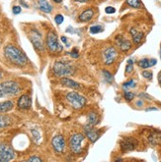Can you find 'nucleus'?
Returning a JSON list of instances; mask_svg holds the SVG:
<instances>
[{
	"label": "nucleus",
	"mask_w": 161,
	"mask_h": 162,
	"mask_svg": "<svg viewBox=\"0 0 161 162\" xmlns=\"http://www.w3.org/2000/svg\"><path fill=\"white\" fill-rule=\"evenodd\" d=\"M4 55L8 60H10L16 65H18V66H24V65L27 64V61H28L25 54L12 44H8L5 46Z\"/></svg>",
	"instance_id": "obj_1"
},
{
	"label": "nucleus",
	"mask_w": 161,
	"mask_h": 162,
	"mask_svg": "<svg viewBox=\"0 0 161 162\" xmlns=\"http://www.w3.org/2000/svg\"><path fill=\"white\" fill-rule=\"evenodd\" d=\"M75 68L71 62H69L65 59L58 60L53 65V74L56 77H68L74 74Z\"/></svg>",
	"instance_id": "obj_2"
},
{
	"label": "nucleus",
	"mask_w": 161,
	"mask_h": 162,
	"mask_svg": "<svg viewBox=\"0 0 161 162\" xmlns=\"http://www.w3.org/2000/svg\"><path fill=\"white\" fill-rule=\"evenodd\" d=\"M20 90V85L13 81H8V82L0 84V97L17 95Z\"/></svg>",
	"instance_id": "obj_3"
},
{
	"label": "nucleus",
	"mask_w": 161,
	"mask_h": 162,
	"mask_svg": "<svg viewBox=\"0 0 161 162\" xmlns=\"http://www.w3.org/2000/svg\"><path fill=\"white\" fill-rule=\"evenodd\" d=\"M66 99L69 103L72 105L74 109H81V108L85 105V103H86V98H85L84 96H82L81 94L75 93V91L69 93L66 95Z\"/></svg>",
	"instance_id": "obj_4"
},
{
	"label": "nucleus",
	"mask_w": 161,
	"mask_h": 162,
	"mask_svg": "<svg viewBox=\"0 0 161 162\" xmlns=\"http://www.w3.org/2000/svg\"><path fill=\"white\" fill-rule=\"evenodd\" d=\"M85 137L82 134H75L69 139V147L74 154H79L82 151V143Z\"/></svg>",
	"instance_id": "obj_5"
},
{
	"label": "nucleus",
	"mask_w": 161,
	"mask_h": 162,
	"mask_svg": "<svg viewBox=\"0 0 161 162\" xmlns=\"http://www.w3.org/2000/svg\"><path fill=\"white\" fill-rule=\"evenodd\" d=\"M47 46L51 52H57L62 50V46L58 43L57 35L55 31H50L47 35Z\"/></svg>",
	"instance_id": "obj_6"
},
{
	"label": "nucleus",
	"mask_w": 161,
	"mask_h": 162,
	"mask_svg": "<svg viewBox=\"0 0 161 162\" xmlns=\"http://www.w3.org/2000/svg\"><path fill=\"white\" fill-rule=\"evenodd\" d=\"M30 40L32 41V43L34 44L35 48L37 50H39L41 52L44 51L45 46H44V42H42V35L40 34L39 31L37 30H32L30 32Z\"/></svg>",
	"instance_id": "obj_7"
},
{
	"label": "nucleus",
	"mask_w": 161,
	"mask_h": 162,
	"mask_svg": "<svg viewBox=\"0 0 161 162\" xmlns=\"http://www.w3.org/2000/svg\"><path fill=\"white\" fill-rule=\"evenodd\" d=\"M14 150L7 144H0V162H7L14 159Z\"/></svg>",
	"instance_id": "obj_8"
},
{
	"label": "nucleus",
	"mask_w": 161,
	"mask_h": 162,
	"mask_svg": "<svg viewBox=\"0 0 161 162\" xmlns=\"http://www.w3.org/2000/svg\"><path fill=\"white\" fill-rule=\"evenodd\" d=\"M118 57V52L115 47H108L103 51V60L106 65L113 64Z\"/></svg>",
	"instance_id": "obj_9"
},
{
	"label": "nucleus",
	"mask_w": 161,
	"mask_h": 162,
	"mask_svg": "<svg viewBox=\"0 0 161 162\" xmlns=\"http://www.w3.org/2000/svg\"><path fill=\"white\" fill-rule=\"evenodd\" d=\"M137 145L136 139L133 138H126L121 142V149L123 152H128L133 150Z\"/></svg>",
	"instance_id": "obj_10"
},
{
	"label": "nucleus",
	"mask_w": 161,
	"mask_h": 162,
	"mask_svg": "<svg viewBox=\"0 0 161 162\" xmlns=\"http://www.w3.org/2000/svg\"><path fill=\"white\" fill-rule=\"evenodd\" d=\"M52 147L57 153H62L65 149V140L60 135H57L52 139Z\"/></svg>",
	"instance_id": "obj_11"
},
{
	"label": "nucleus",
	"mask_w": 161,
	"mask_h": 162,
	"mask_svg": "<svg viewBox=\"0 0 161 162\" xmlns=\"http://www.w3.org/2000/svg\"><path fill=\"white\" fill-rule=\"evenodd\" d=\"M116 42L118 46L120 47V49L122 51H127L131 49L132 47V43L130 40H127V39H125L124 36L122 35H117L116 36Z\"/></svg>",
	"instance_id": "obj_12"
},
{
	"label": "nucleus",
	"mask_w": 161,
	"mask_h": 162,
	"mask_svg": "<svg viewBox=\"0 0 161 162\" xmlns=\"http://www.w3.org/2000/svg\"><path fill=\"white\" fill-rule=\"evenodd\" d=\"M85 134H86V136L92 143H95L100 137V134L97 130H95L93 129V127H89V126H85Z\"/></svg>",
	"instance_id": "obj_13"
},
{
	"label": "nucleus",
	"mask_w": 161,
	"mask_h": 162,
	"mask_svg": "<svg viewBox=\"0 0 161 162\" xmlns=\"http://www.w3.org/2000/svg\"><path fill=\"white\" fill-rule=\"evenodd\" d=\"M31 98L29 95L24 94L21 95L20 98L18 99V107L20 109H29L31 107Z\"/></svg>",
	"instance_id": "obj_14"
},
{
	"label": "nucleus",
	"mask_w": 161,
	"mask_h": 162,
	"mask_svg": "<svg viewBox=\"0 0 161 162\" xmlns=\"http://www.w3.org/2000/svg\"><path fill=\"white\" fill-rule=\"evenodd\" d=\"M148 142L152 145L161 144V132H152L148 136Z\"/></svg>",
	"instance_id": "obj_15"
},
{
	"label": "nucleus",
	"mask_w": 161,
	"mask_h": 162,
	"mask_svg": "<svg viewBox=\"0 0 161 162\" xmlns=\"http://www.w3.org/2000/svg\"><path fill=\"white\" fill-rule=\"evenodd\" d=\"M93 16H94V11L92 9H87L79 15L78 19L80 22H89L93 18Z\"/></svg>",
	"instance_id": "obj_16"
},
{
	"label": "nucleus",
	"mask_w": 161,
	"mask_h": 162,
	"mask_svg": "<svg viewBox=\"0 0 161 162\" xmlns=\"http://www.w3.org/2000/svg\"><path fill=\"white\" fill-rule=\"evenodd\" d=\"M60 84H62L65 86H68V88H71V89H80V85L78 83L74 82L71 79H68L65 77L60 80Z\"/></svg>",
	"instance_id": "obj_17"
},
{
	"label": "nucleus",
	"mask_w": 161,
	"mask_h": 162,
	"mask_svg": "<svg viewBox=\"0 0 161 162\" xmlns=\"http://www.w3.org/2000/svg\"><path fill=\"white\" fill-rule=\"evenodd\" d=\"M138 66L142 68V69H146V68H149V67H151L153 66V65L156 64V60L155 59H146V58H144V59H141V60H139L138 61Z\"/></svg>",
	"instance_id": "obj_18"
},
{
	"label": "nucleus",
	"mask_w": 161,
	"mask_h": 162,
	"mask_svg": "<svg viewBox=\"0 0 161 162\" xmlns=\"http://www.w3.org/2000/svg\"><path fill=\"white\" fill-rule=\"evenodd\" d=\"M98 121H99L98 115L96 114L95 112H91V113H89V114H88V117H87V125L86 126L94 127L96 124H98Z\"/></svg>",
	"instance_id": "obj_19"
},
{
	"label": "nucleus",
	"mask_w": 161,
	"mask_h": 162,
	"mask_svg": "<svg viewBox=\"0 0 161 162\" xmlns=\"http://www.w3.org/2000/svg\"><path fill=\"white\" fill-rule=\"evenodd\" d=\"M130 32H131V35L132 36V39H133V41H135V43H139V42L142 40L143 34H142L141 31H138L136 29H131L130 30Z\"/></svg>",
	"instance_id": "obj_20"
},
{
	"label": "nucleus",
	"mask_w": 161,
	"mask_h": 162,
	"mask_svg": "<svg viewBox=\"0 0 161 162\" xmlns=\"http://www.w3.org/2000/svg\"><path fill=\"white\" fill-rule=\"evenodd\" d=\"M39 5H40V9L45 13H51L52 7L49 4V2L47 0H39Z\"/></svg>",
	"instance_id": "obj_21"
},
{
	"label": "nucleus",
	"mask_w": 161,
	"mask_h": 162,
	"mask_svg": "<svg viewBox=\"0 0 161 162\" xmlns=\"http://www.w3.org/2000/svg\"><path fill=\"white\" fill-rule=\"evenodd\" d=\"M13 108V102L12 101H4L0 102V112H7L9 110H11Z\"/></svg>",
	"instance_id": "obj_22"
},
{
	"label": "nucleus",
	"mask_w": 161,
	"mask_h": 162,
	"mask_svg": "<svg viewBox=\"0 0 161 162\" xmlns=\"http://www.w3.org/2000/svg\"><path fill=\"white\" fill-rule=\"evenodd\" d=\"M12 123L11 118L7 115H0V129L9 126Z\"/></svg>",
	"instance_id": "obj_23"
},
{
	"label": "nucleus",
	"mask_w": 161,
	"mask_h": 162,
	"mask_svg": "<svg viewBox=\"0 0 161 162\" xmlns=\"http://www.w3.org/2000/svg\"><path fill=\"white\" fill-rule=\"evenodd\" d=\"M127 3L132 8H141L142 5L141 0H127Z\"/></svg>",
	"instance_id": "obj_24"
},
{
	"label": "nucleus",
	"mask_w": 161,
	"mask_h": 162,
	"mask_svg": "<svg viewBox=\"0 0 161 162\" xmlns=\"http://www.w3.org/2000/svg\"><path fill=\"white\" fill-rule=\"evenodd\" d=\"M103 31V28H102L101 26H99V25H97V26H92L90 28V32L91 34H93V35H95V34H98V32H100V31Z\"/></svg>",
	"instance_id": "obj_25"
},
{
	"label": "nucleus",
	"mask_w": 161,
	"mask_h": 162,
	"mask_svg": "<svg viewBox=\"0 0 161 162\" xmlns=\"http://www.w3.org/2000/svg\"><path fill=\"white\" fill-rule=\"evenodd\" d=\"M133 70V66H132V60L130 59V60L127 61V68H126V73L127 74H130L132 72Z\"/></svg>",
	"instance_id": "obj_26"
},
{
	"label": "nucleus",
	"mask_w": 161,
	"mask_h": 162,
	"mask_svg": "<svg viewBox=\"0 0 161 162\" xmlns=\"http://www.w3.org/2000/svg\"><path fill=\"white\" fill-rule=\"evenodd\" d=\"M125 99L127 100V101H131L133 99V97H135V94H133L132 93H131V91H126L125 93Z\"/></svg>",
	"instance_id": "obj_27"
},
{
	"label": "nucleus",
	"mask_w": 161,
	"mask_h": 162,
	"mask_svg": "<svg viewBox=\"0 0 161 162\" xmlns=\"http://www.w3.org/2000/svg\"><path fill=\"white\" fill-rule=\"evenodd\" d=\"M103 75H104V77L106 79V81L108 83H111L112 81H113V77H112V75L108 72V71H103Z\"/></svg>",
	"instance_id": "obj_28"
},
{
	"label": "nucleus",
	"mask_w": 161,
	"mask_h": 162,
	"mask_svg": "<svg viewBox=\"0 0 161 162\" xmlns=\"http://www.w3.org/2000/svg\"><path fill=\"white\" fill-rule=\"evenodd\" d=\"M63 16L62 15H60V14H58V15H56V18H55V21H56V23L57 24V25H60V24H62V22H63Z\"/></svg>",
	"instance_id": "obj_29"
},
{
	"label": "nucleus",
	"mask_w": 161,
	"mask_h": 162,
	"mask_svg": "<svg viewBox=\"0 0 161 162\" xmlns=\"http://www.w3.org/2000/svg\"><path fill=\"white\" fill-rule=\"evenodd\" d=\"M133 86H136V83L133 80H131L124 84V88H133Z\"/></svg>",
	"instance_id": "obj_30"
},
{
	"label": "nucleus",
	"mask_w": 161,
	"mask_h": 162,
	"mask_svg": "<svg viewBox=\"0 0 161 162\" xmlns=\"http://www.w3.org/2000/svg\"><path fill=\"white\" fill-rule=\"evenodd\" d=\"M105 11H106V13H107V14H114V13L116 12V9H115L114 7L108 6V7H106Z\"/></svg>",
	"instance_id": "obj_31"
},
{
	"label": "nucleus",
	"mask_w": 161,
	"mask_h": 162,
	"mask_svg": "<svg viewBox=\"0 0 161 162\" xmlns=\"http://www.w3.org/2000/svg\"><path fill=\"white\" fill-rule=\"evenodd\" d=\"M142 76L144 78H146V79H151L152 78V73L148 72V71H143L142 72Z\"/></svg>",
	"instance_id": "obj_32"
},
{
	"label": "nucleus",
	"mask_w": 161,
	"mask_h": 162,
	"mask_svg": "<svg viewBox=\"0 0 161 162\" xmlns=\"http://www.w3.org/2000/svg\"><path fill=\"white\" fill-rule=\"evenodd\" d=\"M32 134H33L34 138H37V139H36V140H37V139H41L40 134L38 133V132L36 131V130H32Z\"/></svg>",
	"instance_id": "obj_33"
},
{
	"label": "nucleus",
	"mask_w": 161,
	"mask_h": 162,
	"mask_svg": "<svg viewBox=\"0 0 161 162\" xmlns=\"http://www.w3.org/2000/svg\"><path fill=\"white\" fill-rule=\"evenodd\" d=\"M21 7L20 6H14L13 7V13L14 14H19V13H21Z\"/></svg>",
	"instance_id": "obj_34"
},
{
	"label": "nucleus",
	"mask_w": 161,
	"mask_h": 162,
	"mask_svg": "<svg viewBox=\"0 0 161 162\" xmlns=\"http://www.w3.org/2000/svg\"><path fill=\"white\" fill-rule=\"evenodd\" d=\"M29 161H38V162H42V159L40 157H37V156H33V157L29 158Z\"/></svg>",
	"instance_id": "obj_35"
},
{
	"label": "nucleus",
	"mask_w": 161,
	"mask_h": 162,
	"mask_svg": "<svg viewBox=\"0 0 161 162\" xmlns=\"http://www.w3.org/2000/svg\"><path fill=\"white\" fill-rule=\"evenodd\" d=\"M70 55H71L73 58H77V57H78V53H77V50H76V49H74L72 52H70Z\"/></svg>",
	"instance_id": "obj_36"
},
{
	"label": "nucleus",
	"mask_w": 161,
	"mask_h": 162,
	"mask_svg": "<svg viewBox=\"0 0 161 162\" xmlns=\"http://www.w3.org/2000/svg\"><path fill=\"white\" fill-rule=\"evenodd\" d=\"M75 1H77V2H80V3H84V2H87L88 0H75Z\"/></svg>",
	"instance_id": "obj_37"
},
{
	"label": "nucleus",
	"mask_w": 161,
	"mask_h": 162,
	"mask_svg": "<svg viewBox=\"0 0 161 162\" xmlns=\"http://www.w3.org/2000/svg\"><path fill=\"white\" fill-rule=\"evenodd\" d=\"M158 81H159V83H160V85H161V72H160L159 75H158Z\"/></svg>",
	"instance_id": "obj_38"
},
{
	"label": "nucleus",
	"mask_w": 161,
	"mask_h": 162,
	"mask_svg": "<svg viewBox=\"0 0 161 162\" xmlns=\"http://www.w3.org/2000/svg\"><path fill=\"white\" fill-rule=\"evenodd\" d=\"M53 1L56 2V3H60V2L62 1V0H53Z\"/></svg>",
	"instance_id": "obj_39"
}]
</instances>
